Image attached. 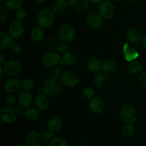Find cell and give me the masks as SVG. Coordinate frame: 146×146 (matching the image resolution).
<instances>
[{
    "mask_svg": "<svg viewBox=\"0 0 146 146\" xmlns=\"http://www.w3.org/2000/svg\"><path fill=\"white\" fill-rule=\"evenodd\" d=\"M63 83L61 78L54 75H49L44 80L43 90L46 94L54 97L59 94L62 90Z\"/></svg>",
    "mask_w": 146,
    "mask_h": 146,
    "instance_id": "cell-1",
    "label": "cell"
},
{
    "mask_svg": "<svg viewBox=\"0 0 146 146\" xmlns=\"http://www.w3.org/2000/svg\"><path fill=\"white\" fill-rule=\"evenodd\" d=\"M55 21V14L51 9H44L38 13L36 18L37 24L41 28H49Z\"/></svg>",
    "mask_w": 146,
    "mask_h": 146,
    "instance_id": "cell-2",
    "label": "cell"
},
{
    "mask_svg": "<svg viewBox=\"0 0 146 146\" xmlns=\"http://www.w3.org/2000/svg\"><path fill=\"white\" fill-rule=\"evenodd\" d=\"M120 116L123 121L126 124H133L137 120V111L133 106L126 104L121 107Z\"/></svg>",
    "mask_w": 146,
    "mask_h": 146,
    "instance_id": "cell-3",
    "label": "cell"
},
{
    "mask_svg": "<svg viewBox=\"0 0 146 146\" xmlns=\"http://www.w3.org/2000/svg\"><path fill=\"white\" fill-rule=\"evenodd\" d=\"M98 13L104 19H110L115 14V6L113 1L104 0L98 6Z\"/></svg>",
    "mask_w": 146,
    "mask_h": 146,
    "instance_id": "cell-4",
    "label": "cell"
},
{
    "mask_svg": "<svg viewBox=\"0 0 146 146\" xmlns=\"http://www.w3.org/2000/svg\"><path fill=\"white\" fill-rule=\"evenodd\" d=\"M4 70L6 74L11 77H17L21 72V65L17 60H11L7 61L4 64Z\"/></svg>",
    "mask_w": 146,
    "mask_h": 146,
    "instance_id": "cell-5",
    "label": "cell"
},
{
    "mask_svg": "<svg viewBox=\"0 0 146 146\" xmlns=\"http://www.w3.org/2000/svg\"><path fill=\"white\" fill-rule=\"evenodd\" d=\"M58 36L63 42H70L75 37V29L70 24H64L61 25L58 29Z\"/></svg>",
    "mask_w": 146,
    "mask_h": 146,
    "instance_id": "cell-6",
    "label": "cell"
},
{
    "mask_svg": "<svg viewBox=\"0 0 146 146\" xmlns=\"http://www.w3.org/2000/svg\"><path fill=\"white\" fill-rule=\"evenodd\" d=\"M0 118L4 123L12 124L17 120V113L14 111V109L11 107H2L0 110Z\"/></svg>",
    "mask_w": 146,
    "mask_h": 146,
    "instance_id": "cell-7",
    "label": "cell"
},
{
    "mask_svg": "<svg viewBox=\"0 0 146 146\" xmlns=\"http://www.w3.org/2000/svg\"><path fill=\"white\" fill-rule=\"evenodd\" d=\"M62 58L60 57L59 54L55 52H51L46 54L42 58L43 64L47 68H51V67H54L58 65Z\"/></svg>",
    "mask_w": 146,
    "mask_h": 146,
    "instance_id": "cell-8",
    "label": "cell"
},
{
    "mask_svg": "<svg viewBox=\"0 0 146 146\" xmlns=\"http://www.w3.org/2000/svg\"><path fill=\"white\" fill-rule=\"evenodd\" d=\"M18 104L22 109H27L32 104L34 97L28 90H22L18 95Z\"/></svg>",
    "mask_w": 146,
    "mask_h": 146,
    "instance_id": "cell-9",
    "label": "cell"
},
{
    "mask_svg": "<svg viewBox=\"0 0 146 146\" xmlns=\"http://www.w3.org/2000/svg\"><path fill=\"white\" fill-rule=\"evenodd\" d=\"M86 22L91 28L94 29H98L102 27L104 24L103 18L99 13L91 12L86 17Z\"/></svg>",
    "mask_w": 146,
    "mask_h": 146,
    "instance_id": "cell-10",
    "label": "cell"
},
{
    "mask_svg": "<svg viewBox=\"0 0 146 146\" xmlns=\"http://www.w3.org/2000/svg\"><path fill=\"white\" fill-rule=\"evenodd\" d=\"M24 26L21 21L14 20L9 26V33L14 39H18L21 37L24 33Z\"/></svg>",
    "mask_w": 146,
    "mask_h": 146,
    "instance_id": "cell-11",
    "label": "cell"
},
{
    "mask_svg": "<svg viewBox=\"0 0 146 146\" xmlns=\"http://www.w3.org/2000/svg\"><path fill=\"white\" fill-rule=\"evenodd\" d=\"M61 80L64 85L70 88L76 87L78 83V79L77 76L71 71H67L63 73L61 77Z\"/></svg>",
    "mask_w": 146,
    "mask_h": 146,
    "instance_id": "cell-12",
    "label": "cell"
},
{
    "mask_svg": "<svg viewBox=\"0 0 146 146\" xmlns=\"http://www.w3.org/2000/svg\"><path fill=\"white\" fill-rule=\"evenodd\" d=\"M21 87V82L19 79L16 77H11L8 79L4 82V88L5 91L8 93H14L17 92L18 90H20Z\"/></svg>",
    "mask_w": 146,
    "mask_h": 146,
    "instance_id": "cell-13",
    "label": "cell"
},
{
    "mask_svg": "<svg viewBox=\"0 0 146 146\" xmlns=\"http://www.w3.org/2000/svg\"><path fill=\"white\" fill-rule=\"evenodd\" d=\"M41 135L36 130H31L26 135V143L28 146H41Z\"/></svg>",
    "mask_w": 146,
    "mask_h": 146,
    "instance_id": "cell-14",
    "label": "cell"
},
{
    "mask_svg": "<svg viewBox=\"0 0 146 146\" xmlns=\"http://www.w3.org/2000/svg\"><path fill=\"white\" fill-rule=\"evenodd\" d=\"M123 52L124 58L128 62L135 60L138 58V56H139V53H138V50L131 47L127 42H125L124 44L123 48Z\"/></svg>",
    "mask_w": 146,
    "mask_h": 146,
    "instance_id": "cell-15",
    "label": "cell"
},
{
    "mask_svg": "<svg viewBox=\"0 0 146 146\" xmlns=\"http://www.w3.org/2000/svg\"><path fill=\"white\" fill-rule=\"evenodd\" d=\"M46 127L48 131L53 133H56L62 130L64 124L60 118L57 117H52L47 122Z\"/></svg>",
    "mask_w": 146,
    "mask_h": 146,
    "instance_id": "cell-16",
    "label": "cell"
},
{
    "mask_svg": "<svg viewBox=\"0 0 146 146\" xmlns=\"http://www.w3.org/2000/svg\"><path fill=\"white\" fill-rule=\"evenodd\" d=\"M69 7L77 12L86 11L89 6L88 0H68Z\"/></svg>",
    "mask_w": 146,
    "mask_h": 146,
    "instance_id": "cell-17",
    "label": "cell"
},
{
    "mask_svg": "<svg viewBox=\"0 0 146 146\" xmlns=\"http://www.w3.org/2000/svg\"><path fill=\"white\" fill-rule=\"evenodd\" d=\"M105 107L104 100L100 97H94L89 103L90 110L94 114H101Z\"/></svg>",
    "mask_w": 146,
    "mask_h": 146,
    "instance_id": "cell-18",
    "label": "cell"
},
{
    "mask_svg": "<svg viewBox=\"0 0 146 146\" xmlns=\"http://www.w3.org/2000/svg\"><path fill=\"white\" fill-rule=\"evenodd\" d=\"M34 103H35L36 107L38 110L45 111L49 106V100H48V97H47V94H38L36 97Z\"/></svg>",
    "mask_w": 146,
    "mask_h": 146,
    "instance_id": "cell-19",
    "label": "cell"
},
{
    "mask_svg": "<svg viewBox=\"0 0 146 146\" xmlns=\"http://www.w3.org/2000/svg\"><path fill=\"white\" fill-rule=\"evenodd\" d=\"M69 6L68 0H54L51 4V9L54 14H60L65 11Z\"/></svg>",
    "mask_w": 146,
    "mask_h": 146,
    "instance_id": "cell-20",
    "label": "cell"
},
{
    "mask_svg": "<svg viewBox=\"0 0 146 146\" xmlns=\"http://www.w3.org/2000/svg\"><path fill=\"white\" fill-rule=\"evenodd\" d=\"M126 37L128 41L133 44H137L143 40L141 31L136 28L128 29L126 32Z\"/></svg>",
    "mask_w": 146,
    "mask_h": 146,
    "instance_id": "cell-21",
    "label": "cell"
},
{
    "mask_svg": "<svg viewBox=\"0 0 146 146\" xmlns=\"http://www.w3.org/2000/svg\"><path fill=\"white\" fill-rule=\"evenodd\" d=\"M87 67H88V70L91 72H92L98 73L102 70V62L99 59L96 58V57H93V58L90 59L88 60Z\"/></svg>",
    "mask_w": 146,
    "mask_h": 146,
    "instance_id": "cell-22",
    "label": "cell"
},
{
    "mask_svg": "<svg viewBox=\"0 0 146 146\" xmlns=\"http://www.w3.org/2000/svg\"><path fill=\"white\" fill-rule=\"evenodd\" d=\"M0 37H1V44H0V50H3L7 47H10L12 43L13 37L9 34L1 31L0 32Z\"/></svg>",
    "mask_w": 146,
    "mask_h": 146,
    "instance_id": "cell-23",
    "label": "cell"
},
{
    "mask_svg": "<svg viewBox=\"0 0 146 146\" xmlns=\"http://www.w3.org/2000/svg\"><path fill=\"white\" fill-rule=\"evenodd\" d=\"M117 67V64L114 60H106L103 64L102 70L105 74H113L115 71Z\"/></svg>",
    "mask_w": 146,
    "mask_h": 146,
    "instance_id": "cell-24",
    "label": "cell"
},
{
    "mask_svg": "<svg viewBox=\"0 0 146 146\" xmlns=\"http://www.w3.org/2000/svg\"><path fill=\"white\" fill-rule=\"evenodd\" d=\"M143 70V66L137 60H134V61L130 62L128 64V71L131 74H139L142 72Z\"/></svg>",
    "mask_w": 146,
    "mask_h": 146,
    "instance_id": "cell-25",
    "label": "cell"
},
{
    "mask_svg": "<svg viewBox=\"0 0 146 146\" xmlns=\"http://www.w3.org/2000/svg\"><path fill=\"white\" fill-rule=\"evenodd\" d=\"M24 116L27 120L34 121L39 117V110L34 107H29L24 111Z\"/></svg>",
    "mask_w": 146,
    "mask_h": 146,
    "instance_id": "cell-26",
    "label": "cell"
},
{
    "mask_svg": "<svg viewBox=\"0 0 146 146\" xmlns=\"http://www.w3.org/2000/svg\"><path fill=\"white\" fill-rule=\"evenodd\" d=\"M62 58V62L64 64L68 66H72L76 64L77 62V57L75 54L72 52H66L64 54Z\"/></svg>",
    "mask_w": 146,
    "mask_h": 146,
    "instance_id": "cell-27",
    "label": "cell"
},
{
    "mask_svg": "<svg viewBox=\"0 0 146 146\" xmlns=\"http://www.w3.org/2000/svg\"><path fill=\"white\" fill-rule=\"evenodd\" d=\"M31 37L34 41L37 42L42 41L44 37V30L40 27H34L31 32Z\"/></svg>",
    "mask_w": 146,
    "mask_h": 146,
    "instance_id": "cell-28",
    "label": "cell"
},
{
    "mask_svg": "<svg viewBox=\"0 0 146 146\" xmlns=\"http://www.w3.org/2000/svg\"><path fill=\"white\" fill-rule=\"evenodd\" d=\"M23 0H5L4 6L10 10H17L21 8Z\"/></svg>",
    "mask_w": 146,
    "mask_h": 146,
    "instance_id": "cell-29",
    "label": "cell"
},
{
    "mask_svg": "<svg viewBox=\"0 0 146 146\" xmlns=\"http://www.w3.org/2000/svg\"><path fill=\"white\" fill-rule=\"evenodd\" d=\"M94 82L95 85L98 88H101L103 87L104 84L107 81V77L103 73H96L94 77Z\"/></svg>",
    "mask_w": 146,
    "mask_h": 146,
    "instance_id": "cell-30",
    "label": "cell"
},
{
    "mask_svg": "<svg viewBox=\"0 0 146 146\" xmlns=\"http://www.w3.org/2000/svg\"><path fill=\"white\" fill-rule=\"evenodd\" d=\"M135 132V127L133 124H126L121 129L122 135L125 137H130L133 135Z\"/></svg>",
    "mask_w": 146,
    "mask_h": 146,
    "instance_id": "cell-31",
    "label": "cell"
},
{
    "mask_svg": "<svg viewBox=\"0 0 146 146\" xmlns=\"http://www.w3.org/2000/svg\"><path fill=\"white\" fill-rule=\"evenodd\" d=\"M5 6H0V23L4 24L10 18V13Z\"/></svg>",
    "mask_w": 146,
    "mask_h": 146,
    "instance_id": "cell-32",
    "label": "cell"
},
{
    "mask_svg": "<svg viewBox=\"0 0 146 146\" xmlns=\"http://www.w3.org/2000/svg\"><path fill=\"white\" fill-rule=\"evenodd\" d=\"M50 146H67V143L63 137H54L50 142Z\"/></svg>",
    "mask_w": 146,
    "mask_h": 146,
    "instance_id": "cell-33",
    "label": "cell"
},
{
    "mask_svg": "<svg viewBox=\"0 0 146 146\" xmlns=\"http://www.w3.org/2000/svg\"><path fill=\"white\" fill-rule=\"evenodd\" d=\"M34 82L31 79H24L21 82V87L24 90H31V89L34 88Z\"/></svg>",
    "mask_w": 146,
    "mask_h": 146,
    "instance_id": "cell-34",
    "label": "cell"
},
{
    "mask_svg": "<svg viewBox=\"0 0 146 146\" xmlns=\"http://www.w3.org/2000/svg\"><path fill=\"white\" fill-rule=\"evenodd\" d=\"M27 11L24 8L19 9L15 12V17L17 19V20H19V21H23V20H24L26 19V17H27Z\"/></svg>",
    "mask_w": 146,
    "mask_h": 146,
    "instance_id": "cell-35",
    "label": "cell"
},
{
    "mask_svg": "<svg viewBox=\"0 0 146 146\" xmlns=\"http://www.w3.org/2000/svg\"><path fill=\"white\" fill-rule=\"evenodd\" d=\"M83 96L84 98L87 99V100H91L94 98V96L95 94V91L94 89L90 88V87H86L83 90L82 92Z\"/></svg>",
    "mask_w": 146,
    "mask_h": 146,
    "instance_id": "cell-36",
    "label": "cell"
},
{
    "mask_svg": "<svg viewBox=\"0 0 146 146\" xmlns=\"http://www.w3.org/2000/svg\"><path fill=\"white\" fill-rule=\"evenodd\" d=\"M56 51L58 53H61V54H65L67 52L68 50V44L65 42H60L57 44L56 47Z\"/></svg>",
    "mask_w": 146,
    "mask_h": 146,
    "instance_id": "cell-37",
    "label": "cell"
},
{
    "mask_svg": "<svg viewBox=\"0 0 146 146\" xmlns=\"http://www.w3.org/2000/svg\"><path fill=\"white\" fill-rule=\"evenodd\" d=\"M9 47L10 50L14 54H19L22 50V46L19 42H12Z\"/></svg>",
    "mask_w": 146,
    "mask_h": 146,
    "instance_id": "cell-38",
    "label": "cell"
},
{
    "mask_svg": "<svg viewBox=\"0 0 146 146\" xmlns=\"http://www.w3.org/2000/svg\"><path fill=\"white\" fill-rule=\"evenodd\" d=\"M16 102H17V98L14 95H7L6 97L5 100H4V103H5L6 106H8V107H12L15 104Z\"/></svg>",
    "mask_w": 146,
    "mask_h": 146,
    "instance_id": "cell-39",
    "label": "cell"
},
{
    "mask_svg": "<svg viewBox=\"0 0 146 146\" xmlns=\"http://www.w3.org/2000/svg\"><path fill=\"white\" fill-rule=\"evenodd\" d=\"M54 133H51L50 131H45L42 133L41 135V138H42L43 141L46 142V143H48V142H51L52 140V139L54 138Z\"/></svg>",
    "mask_w": 146,
    "mask_h": 146,
    "instance_id": "cell-40",
    "label": "cell"
},
{
    "mask_svg": "<svg viewBox=\"0 0 146 146\" xmlns=\"http://www.w3.org/2000/svg\"><path fill=\"white\" fill-rule=\"evenodd\" d=\"M138 81L140 84L146 89V70L141 72L140 74L139 77H138Z\"/></svg>",
    "mask_w": 146,
    "mask_h": 146,
    "instance_id": "cell-41",
    "label": "cell"
},
{
    "mask_svg": "<svg viewBox=\"0 0 146 146\" xmlns=\"http://www.w3.org/2000/svg\"><path fill=\"white\" fill-rule=\"evenodd\" d=\"M63 70L60 67H58V66H56L54 68L52 69V75L55 76V77H61V75L63 74Z\"/></svg>",
    "mask_w": 146,
    "mask_h": 146,
    "instance_id": "cell-42",
    "label": "cell"
},
{
    "mask_svg": "<svg viewBox=\"0 0 146 146\" xmlns=\"http://www.w3.org/2000/svg\"><path fill=\"white\" fill-rule=\"evenodd\" d=\"M21 110H22V108H21L19 105L17 106V107L14 108V111H15V113H17V114H20V113H21Z\"/></svg>",
    "mask_w": 146,
    "mask_h": 146,
    "instance_id": "cell-43",
    "label": "cell"
},
{
    "mask_svg": "<svg viewBox=\"0 0 146 146\" xmlns=\"http://www.w3.org/2000/svg\"><path fill=\"white\" fill-rule=\"evenodd\" d=\"M142 46H143V48L146 50V34L144 35V37H143Z\"/></svg>",
    "mask_w": 146,
    "mask_h": 146,
    "instance_id": "cell-44",
    "label": "cell"
},
{
    "mask_svg": "<svg viewBox=\"0 0 146 146\" xmlns=\"http://www.w3.org/2000/svg\"><path fill=\"white\" fill-rule=\"evenodd\" d=\"M5 62H6L5 57H4V56L3 55V54H0V64H4Z\"/></svg>",
    "mask_w": 146,
    "mask_h": 146,
    "instance_id": "cell-45",
    "label": "cell"
},
{
    "mask_svg": "<svg viewBox=\"0 0 146 146\" xmlns=\"http://www.w3.org/2000/svg\"><path fill=\"white\" fill-rule=\"evenodd\" d=\"M90 1H91L92 4H100V3L102 2V0H89Z\"/></svg>",
    "mask_w": 146,
    "mask_h": 146,
    "instance_id": "cell-46",
    "label": "cell"
},
{
    "mask_svg": "<svg viewBox=\"0 0 146 146\" xmlns=\"http://www.w3.org/2000/svg\"><path fill=\"white\" fill-rule=\"evenodd\" d=\"M4 72H4V67H3V66H1V67H0V77H3Z\"/></svg>",
    "mask_w": 146,
    "mask_h": 146,
    "instance_id": "cell-47",
    "label": "cell"
},
{
    "mask_svg": "<svg viewBox=\"0 0 146 146\" xmlns=\"http://www.w3.org/2000/svg\"><path fill=\"white\" fill-rule=\"evenodd\" d=\"M35 1H36L37 3H40V4H42V3L45 2L46 0H34Z\"/></svg>",
    "mask_w": 146,
    "mask_h": 146,
    "instance_id": "cell-48",
    "label": "cell"
},
{
    "mask_svg": "<svg viewBox=\"0 0 146 146\" xmlns=\"http://www.w3.org/2000/svg\"><path fill=\"white\" fill-rule=\"evenodd\" d=\"M110 1H113V2H120V1H123V0H110Z\"/></svg>",
    "mask_w": 146,
    "mask_h": 146,
    "instance_id": "cell-49",
    "label": "cell"
},
{
    "mask_svg": "<svg viewBox=\"0 0 146 146\" xmlns=\"http://www.w3.org/2000/svg\"><path fill=\"white\" fill-rule=\"evenodd\" d=\"M17 146H28V145H23V144H21V145H17Z\"/></svg>",
    "mask_w": 146,
    "mask_h": 146,
    "instance_id": "cell-50",
    "label": "cell"
},
{
    "mask_svg": "<svg viewBox=\"0 0 146 146\" xmlns=\"http://www.w3.org/2000/svg\"><path fill=\"white\" fill-rule=\"evenodd\" d=\"M5 1V0H0V2H1V3H2L3 1Z\"/></svg>",
    "mask_w": 146,
    "mask_h": 146,
    "instance_id": "cell-51",
    "label": "cell"
}]
</instances>
